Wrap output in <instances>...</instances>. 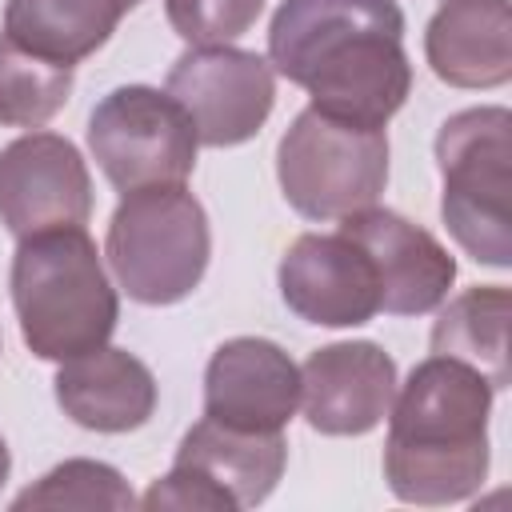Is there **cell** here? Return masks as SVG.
Here are the masks:
<instances>
[{
  "label": "cell",
  "mask_w": 512,
  "mask_h": 512,
  "mask_svg": "<svg viewBox=\"0 0 512 512\" xmlns=\"http://www.w3.org/2000/svg\"><path fill=\"white\" fill-rule=\"evenodd\" d=\"M92 216V176L80 148L56 132H28L0 148V224L20 240L76 228Z\"/></svg>",
  "instance_id": "9c48e42d"
},
{
  "label": "cell",
  "mask_w": 512,
  "mask_h": 512,
  "mask_svg": "<svg viewBox=\"0 0 512 512\" xmlns=\"http://www.w3.org/2000/svg\"><path fill=\"white\" fill-rule=\"evenodd\" d=\"M276 180L304 220H344L380 200L388 184V136L384 128L308 104L276 144Z\"/></svg>",
  "instance_id": "8992f818"
},
{
  "label": "cell",
  "mask_w": 512,
  "mask_h": 512,
  "mask_svg": "<svg viewBox=\"0 0 512 512\" xmlns=\"http://www.w3.org/2000/svg\"><path fill=\"white\" fill-rule=\"evenodd\" d=\"M496 388L452 356L420 360L388 408L384 480L404 504H460L488 476V416Z\"/></svg>",
  "instance_id": "7a4b0ae2"
},
{
  "label": "cell",
  "mask_w": 512,
  "mask_h": 512,
  "mask_svg": "<svg viewBox=\"0 0 512 512\" xmlns=\"http://www.w3.org/2000/svg\"><path fill=\"white\" fill-rule=\"evenodd\" d=\"M424 60L452 88H500L512 80L508 0H444L424 28Z\"/></svg>",
  "instance_id": "9a60e30c"
},
{
  "label": "cell",
  "mask_w": 512,
  "mask_h": 512,
  "mask_svg": "<svg viewBox=\"0 0 512 512\" xmlns=\"http://www.w3.org/2000/svg\"><path fill=\"white\" fill-rule=\"evenodd\" d=\"M88 148L108 184L124 196L156 184H184L196 168L200 136L168 92L120 84L92 108Z\"/></svg>",
  "instance_id": "52a82bcc"
},
{
  "label": "cell",
  "mask_w": 512,
  "mask_h": 512,
  "mask_svg": "<svg viewBox=\"0 0 512 512\" xmlns=\"http://www.w3.org/2000/svg\"><path fill=\"white\" fill-rule=\"evenodd\" d=\"M8 468H12V452H8V444H4V436H0V488H4V480H8Z\"/></svg>",
  "instance_id": "7402d4cb"
},
{
  "label": "cell",
  "mask_w": 512,
  "mask_h": 512,
  "mask_svg": "<svg viewBox=\"0 0 512 512\" xmlns=\"http://www.w3.org/2000/svg\"><path fill=\"white\" fill-rule=\"evenodd\" d=\"M340 232L352 236L380 280V312L388 316H424L448 300L456 280L452 252L420 224L392 208H360L340 220Z\"/></svg>",
  "instance_id": "8fae6325"
},
{
  "label": "cell",
  "mask_w": 512,
  "mask_h": 512,
  "mask_svg": "<svg viewBox=\"0 0 512 512\" xmlns=\"http://www.w3.org/2000/svg\"><path fill=\"white\" fill-rule=\"evenodd\" d=\"M72 68L52 64L20 48L0 32V124L8 128H40L48 124L72 96Z\"/></svg>",
  "instance_id": "d6986e66"
},
{
  "label": "cell",
  "mask_w": 512,
  "mask_h": 512,
  "mask_svg": "<svg viewBox=\"0 0 512 512\" xmlns=\"http://www.w3.org/2000/svg\"><path fill=\"white\" fill-rule=\"evenodd\" d=\"M288 312L320 328H356L380 312V280L368 252L344 232H304L276 268Z\"/></svg>",
  "instance_id": "30bf717a"
},
{
  "label": "cell",
  "mask_w": 512,
  "mask_h": 512,
  "mask_svg": "<svg viewBox=\"0 0 512 512\" xmlns=\"http://www.w3.org/2000/svg\"><path fill=\"white\" fill-rule=\"evenodd\" d=\"M164 92L188 112L200 144L236 148L264 128L276 104V72L268 56L236 44H188L168 68Z\"/></svg>",
  "instance_id": "ba28073f"
},
{
  "label": "cell",
  "mask_w": 512,
  "mask_h": 512,
  "mask_svg": "<svg viewBox=\"0 0 512 512\" xmlns=\"http://www.w3.org/2000/svg\"><path fill=\"white\" fill-rule=\"evenodd\" d=\"M396 400V360L372 340H336L300 368V408L320 436H364Z\"/></svg>",
  "instance_id": "7c38bea8"
},
{
  "label": "cell",
  "mask_w": 512,
  "mask_h": 512,
  "mask_svg": "<svg viewBox=\"0 0 512 512\" xmlns=\"http://www.w3.org/2000/svg\"><path fill=\"white\" fill-rule=\"evenodd\" d=\"M264 12V0H164L172 32L188 44H232Z\"/></svg>",
  "instance_id": "44dd1931"
},
{
  "label": "cell",
  "mask_w": 512,
  "mask_h": 512,
  "mask_svg": "<svg viewBox=\"0 0 512 512\" xmlns=\"http://www.w3.org/2000/svg\"><path fill=\"white\" fill-rule=\"evenodd\" d=\"M172 464H188L192 472L212 480L232 512H240L272 496L288 464V440L284 432H240L204 416L184 432Z\"/></svg>",
  "instance_id": "2e32d148"
},
{
  "label": "cell",
  "mask_w": 512,
  "mask_h": 512,
  "mask_svg": "<svg viewBox=\"0 0 512 512\" xmlns=\"http://www.w3.org/2000/svg\"><path fill=\"white\" fill-rule=\"evenodd\" d=\"M268 64L312 108L384 128L412 92L396 0H284L268 24Z\"/></svg>",
  "instance_id": "6da1fadb"
},
{
  "label": "cell",
  "mask_w": 512,
  "mask_h": 512,
  "mask_svg": "<svg viewBox=\"0 0 512 512\" xmlns=\"http://www.w3.org/2000/svg\"><path fill=\"white\" fill-rule=\"evenodd\" d=\"M440 216L452 240L488 268L512 264V112L464 108L436 132Z\"/></svg>",
  "instance_id": "277c9868"
},
{
  "label": "cell",
  "mask_w": 512,
  "mask_h": 512,
  "mask_svg": "<svg viewBox=\"0 0 512 512\" xmlns=\"http://www.w3.org/2000/svg\"><path fill=\"white\" fill-rule=\"evenodd\" d=\"M136 496L128 488V480L104 464V460H64L52 472H44L36 484H28L12 508H132Z\"/></svg>",
  "instance_id": "ffe728a7"
},
{
  "label": "cell",
  "mask_w": 512,
  "mask_h": 512,
  "mask_svg": "<svg viewBox=\"0 0 512 512\" xmlns=\"http://www.w3.org/2000/svg\"><path fill=\"white\" fill-rule=\"evenodd\" d=\"M300 408V368L264 336L224 340L204 368V416L240 432H284Z\"/></svg>",
  "instance_id": "4fadbf2b"
},
{
  "label": "cell",
  "mask_w": 512,
  "mask_h": 512,
  "mask_svg": "<svg viewBox=\"0 0 512 512\" xmlns=\"http://www.w3.org/2000/svg\"><path fill=\"white\" fill-rule=\"evenodd\" d=\"M56 404L88 432H132L156 412V376L128 348L100 344L72 360H60Z\"/></svg>",
  "instance_id": "5bb4252c"
},
{
  "label": "cell",
  "mask_w": 512,
  "mask_h": 512,
  "mask_svg": "<svg viewBox=\"0 0 512 512\" xmlns=\"http://www.w3.org/2000/svg\"><path fill=\"white\" fill-rule=\"evenodd\" d=\"M140 0H8L4 36L52 64H80L108 44Z\"/></svg>",
  "instance_id": "e0dca14e"
},
{
  "label": "cell",
  "mask_w": 512,
  "mask_h": 512,
  "mask_svg": "<svg viewBox=\"0 0 512 512\" xmlns=\"http://www.w3.org/2000/svg\"><path fill=\"white\" fill-rule=\"evenodd\" d=\"M104 256L116 284L136 304H176L192 296L208 272V212L184 184L124 192L108 220Z\"/></svg>",
  "instance_id": "5b68a950"
},
{
  "label": "cell",
  "mask_w": 512,
  "mask_h": 512,
  "mask_svg": "<svg viewBox=\"0 0 512 512\" xmlns=\"http://www.w3.org/2000/svg\"><path fill=\"white\" fill-rule=\"evenodd\" d=\"M8 284L20 336L40 360H72L116 332L120 300L84 224L20 236Z\"/></svg>",
  "instance_id": "3957f363"
},
{
  "label": "cell",
  "mask_w": 512,
  "mask_h": 512,
  "mask_svg": "<svg viewBox=\"0 0 512 512\" xmlns=\"http://www.w3.org/2000/svg\"><path fill=\"white\" fill-rule=\"evenodd\" d=\"M508 316L512 296L504 284H476L448 300L432 324V352L476 368L496 392L508 388Z\"/></svg>",
  "instance_id": "ac0fdd59"
}]
</instances>
